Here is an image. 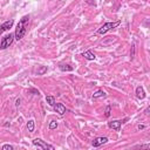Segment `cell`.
<instances>
[{
  "label": "cell",
  "mask_w": 150,
  "mask_h": 150,
  "mask_svg": "<svg viewBox=\"0 0 150 150\" xmlns=\"http://www.w3.org/2000/svg\"><path fill=\"white\" fill-rule=\"evenodd\" d=\"M28 22H29V15H23L20 20H19V23L16 25V28H15V33H14V39L15 40H21L26 32H27V27H28Z\"/></svg>",
  "instance_id": "6da1fadb"
},
{
  "label": "cell",
  "mask_w": 150,
  "mask_h": 150,
  "mask_svg": "<svg viewBox=\"0 0 150 150\" xmlns=\"http://www.w3.org/2000/svg\"><path fill=\"white\" fill-rule=\"evenodd\" d=\"M120 23H121L120 21H115V22H105V23H103V25L97 29V32H96V33H97V34L103 35V34H105L107 32H109L110 29H112V28L117 27Z\"/></svg>",
  "instance_id": "7a4b0ae2"
},
{
  "label": "cell",
  "mask_w": 150,
  "mask_h": 150,
  "mask_svg": "<svg viewBox=\"0 0 150 150\" xmlns=\"http://www.w3.org/2000/svg\"><path fill=\"white\" fill-rule=\"evenodd\" d=\"M13 41H14V34H7V35H5L4 38H2V40H1V42H0V49H6V48H8L12 43H13Z\"/></svg>",
  "instance_id": "3957f363"
},
{
  "label": "cell",
  "mask_w": 150,
  "mask_h": 150,
  "mask_svg": "<svg viewBox=\"0 0 150 150\" xmlns=\"http://www.w3.org/2000/svg\"><path fill=\"white\" fill-rule=\"evenodd\" d=\"M33 145L42 149V150H46V149H49V150H54V146L50 145V144H47L45 141H42L41 138H34L33 139Z\"/></svg>",
  "instance_id": "277c9868"
},
{
  "label": "cell",
  "mask_w": 150,
  "mask_h": 150,
  "mask_svg": "<svg viewBox=\"0 0 150 150\" xmlns=\"http://www.w3.org/2000/svg\"><path fill=\"white\" fill-rule=\"evenodd\" d=\"M13 25H14V20H13V19L2 22V23L0 25V35H1L2 33H5L6 30H9V29L13 27Z\"/></svg>",
  "instance_id": "5b68a950"
},
{
  "label": "cell",
  "mask_w": 150,
  "mask_h": 150,
  "mask_svg": "<svg viewBox=\"0 0 150 150\" xmlns=\"http://www.w3.org/2000/svg\"><path fill=\"white\" fill-rule=\"evenodd\" d=\"M107 142H108V138H107V137L100 136V137H96V138H94V139H93V142H91V144H93V146L97 148V146H101V145L105 144Z\"/></svg>",
  "instance_id": "8992f818"
},
{
  "label": "cell",
  "mask_w": 150,
  "mask_h": 150,
  "mask_svg": "<svg viewBox=\"0 0 150 150\" xmlns=\"http://www.w3.org/2000/svg\"><path fill=\"white\" fill-rule=\"evenodd\" d=\"M122 121H118V120H115V121H110L108 122V127L112 130H116V131H120L121 130V125H122Z\"/></svg>",
  "instance_id": "52a82bcc"
},
{
  "label": "cell",
  "mask_w": 150,
  "mask_h": 150,
  "mask_svg": "<svg viewBox=\"0 0 150 150\" xmlns=\"http://www.w3.org/2000/svg\"><path fill=\"white\" fill-rule=\"evenodd\" d=\"M53 108H54V110H55L59 115H64L66 111H67L64 104H62V103H56V102H55V104L53 105Z\"/></svg>",
  "instance_id": "ba28073f"
},
{
  "label": "cell",
  "mask_w": 150,
  "mask_h": 150,
  "mask_svg": "<svg viewBox=\"0 0 150 150\" xmlns=\"http://www.w3.org/2000/svg\"><path fill=\"white\" fill-rule=\"evenodd\" d=\"M135 94H136V97H137L138 100H143V98H145V96H146L145 90H144V88H143L142 86H138V87L136 88Z\"/></svg>",
  "instance_id": "9c48e42d"
},
{
  "label": "cell",
  "mask_w": 150,
  "mask_h": 150,
  "mask_svg": "<svg viewBox=\"0 0 150 150\" xmlns=\"http://www.w3.org/2000/svg\"><path fill=\"white\" fill-rule=\"evenodd\" d=\"M82 56H83L86 60H88V61H94V60L96 59V55H95L91 50H86V52H83V53H82Z\"/></svg>",
  "instance_id": "30bf717a"
},
{
  "label": "cell",
  "mask_w": 150,
  "mask_h": 150,
  "mask_svg": "<svg viewBox=\"0 0 150 150\" xmlns=\"http://www.w3.org/2000/svg\"><path fill=\"white\" fill-rule=\"evenodd\" d=\"M105 96H107L105 91H103V90H101V89L96 90V91L93 94V98H94V100H96V98H101V97H105Z\"/></svg>",
  "instance_id": "8fae6325"
},
{
  "label": "cell",
  "mask_w": 150,
  "mask_h": 150,
  "mask_svg": "<svg viewBox=\"0 0 150 150\" xmlns=\"http://www.w3.org/2000/svg\"><path fill=\"white\" fill-rule=\"evenodd\" d=\"M59 69L61 71H71L73 70V67L69 66V64H66V63H60L59 64Z\"/></svg>",
  "instance_id": "7c38bea8"
},
{
  "label": "cell",
  "mask_w": 150,
  "mask_h": 150,
  "mask_svg": "<svg viewBox=\"0 0 150 150\" xmlns=\"http://www.w3.org/2000/svg\"><path fill=\"white\" fill-rule=\"evenodd\" d=\"M26 127H27V130H28L29 132H34V128H35V123H34V120H29V121L27 122Z\"/></svg>",
  "instance_id": "4fadbf2b"
},
{
  "label": "cell",
  "mask_w": 150,
  "mask_h": 150,
  "mask_svg": "<svg viewBox=\"0 0 150 150\" xmlns=\"http://www.w3.org/2000/svg\"><path fill=\"white\" fill-rule=\"evenodd\" d=\"M46 102L49 104V105H54L55 104V98L53 97V96H46Z\"/></svg>",
  "instance_id": "5bb4252c"
},
{
  "label": "cell",
  "mask_w": 150,
  "mask_h": 150,
  "mask_svg": "<svg viewBox=\"0 0 150 150\" xmlns=\"http://www.w3.org/2000/svg\"><path fill=\"white\" fill-rule=\"evenodd\" d=\"M48 128H49L50 130H54V129H56V128H57V122H56V121H50V122H49V125H48Z\"/></svg>",
  "instance_id": "9a60e30c"
},
{
  "label": "cell",
  "mask_w": 150,
  "mask_h": 150,
  "mask_svg": "<svg viewBox=\"0 0 150 150\" xmlns=\"http://www.w3.org/2000/svg\"><path fill=\"white\" fill-rule=\"evenodd\" d=\"M111 115V107L110 105H107L105 107V110H104V116L105 117H109Z\"/></svg>",
  "instance_id": "2e32d148"
},
{
  "label": "cell",
  "mask_w": 150,
  "mask_h": 150,
  "mask_svg": "<svg viewBox=\"0 0 150 150\" xmlns=\"http://www.w3.org/2000/svg\"><path fill=\"white\" fill-rule=\"evenodd\" d=\"M1 149H2V150H13L14 148H13V145H11V144H4V145L1 146Z\"/></svg>",
  "instance_id": "e0dca14e"
},
{
  "label": "cell",
  "mask_w": 150,
  "mask_h": 150,
  "mask_svg": "<svg viewBox=\"0 0 150 150\" xmlns=\"http://www.w3.org/2000/svg\"><path fill=\"white\" fill-rule=\"evenodd\" d=\"M134 56H135V43H132V46H131V52H130V57L134 59Z\"/></svg>",
  "instance_id": "ac0fdd59"
},
{
  "label": "cell",
  "mask_w": 150,
  "mask_h": 150,
  "mask_svg": "<svg viewBox=\"0 0 150 150\" xmlns=\"http://www.w3.org/2000/svg\"><path fill=\"white\" fill-rule=\"evenodd\" d=\"M45 71H47V67H42L40 70H38V74H39V75H41V74H43Z\"/></svg>",
  "instance_id": "d6986e66"
},
{
  "label": "cell",
  "mask_w": 150,
  "mask_h": 150,
  "mask_svg": "<svg viewBox=\"0 0 150 150\" xmlns=\"http://www.w3.org/2000/svg\"><path fill=\"white\" fill-rule=\"evenodd\" d=\"M137 129H138V130H143V129H145V125H144V124H138V125H137Z\"/></svg>",
  "instance_id": "ffe728a7"
},
{
  "label": "cell",
  "mask_w": 150,
  "mask_h": 150,
  "mask_svg": "<svg viewBox=\"0 0 150 150\" xmlns=\"http://www.w3.org/2000/svg\"><path fill=\"white\" fill-rule=\"evenodd\" d=\"M20 102H21V100H20V98H16V101H15V105L19 107V105H20Z\"/></svg>",
  "instance_id": "44dd1931"
},
{
  "label": "cell",
  "mask_w": 150,
  "mask_h": 150,
  "mask_svg": "<svg viewBox=\"0 0 150 150\" xmlns=\"http://www.w3.org/2000/svg\"><path fill=\"white\" fill-rule=\"evenodd\" d=\"M59 1H60V0H59Z\"/></svg>",
  "instance_id": "7402d4cb"
}]
</instances>
